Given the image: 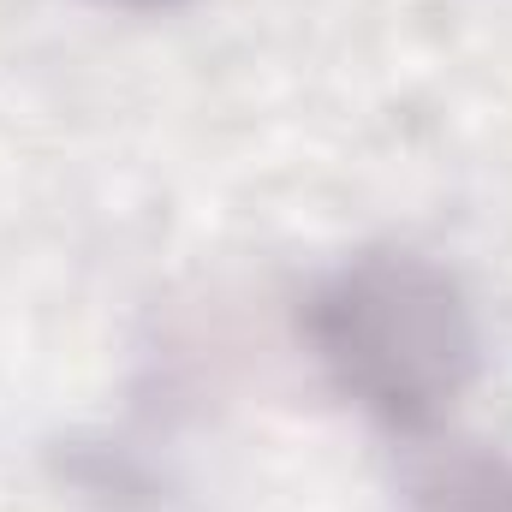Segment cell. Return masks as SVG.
Masks as SVG:
<instances>
[{"instance_id": "6da1fadb", "label": "cell", "mask_w": 512, "mask_h": 512, "mask_svg": "<svg viewBox=\"0 0 512 512\" xmlns=\"http://www.w3.org/2000/svg\"><path fill=\"white\" fill-rule=\"evenodd\" d=\"M304 346L328 387L393 435H423L477 376L465 286L417 251H364L304 298Z\"/></svg>"}, {"instance_id": "7a4b0ae2", "label": "cell", "mask_w": 512, "mask_h": 512, "mask_svg": "<svg viewBox=\"0 0 512 512\" xmlns=\"http://www.w3.org/2000/svg\"><path fill=\"white\" fill-rule=\"evenodd\" d=\"M411 512H512V453L447 441L411 459L405 471Z\"/></svg>"}, {"instance_id": "3957f363", "label": "cell", "mask_w": 512, "mask_h": 512, "mask_svg": "<svg viewBox=\"0 0 512 512\" xmlns=\"http://www.w3.org/2000/svg\"><path fill=\"white\" fill-rule=\"evenodd\" d=\"M102 6H126V12H161V6H179V0H102Z\"/></svg>"}]
</instances>
